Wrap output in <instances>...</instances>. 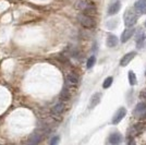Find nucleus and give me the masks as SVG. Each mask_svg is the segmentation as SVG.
Segmentation results:
<instances>
[{
    "label": "nucleus",
    "mask_w": 146,
    "mask_h": 145,
    "mask_svg": "<svg viewBox=\"0 0 146 145\" xmlns=\"http://www.w3.org/2000/svg\"><path fill=\"white\" fill-rule=\"evenodd\" d=\"M76 8L80 9L83 13H86L88 15L95 14L96 13V8L88 0H79L76 3Z\"/></svg>",
    "instance_id": "f257e3e1"
},
{
    "label": "nucleus",
    "mask_w": 146,
    "mask_h": 145,
    "mask_svg": "<svg viewBox=\"0 0 146 145\" xmlns=\"http://www.w3.org/2000/svg\"><path fill=\"white\" fill-rule=\"evenodd\" d=\"M137 14L135 13L133 9H127L125 10V12H124V15H123V20H124V25L130 29V27H132L134 25L136 24V22H137Z\"/></svg>",
    "instance_id": "f03ea898"
},
{
    "label": "nucleus",
    "mask_w": 146,
    "mask_h": 145,
    "mask_svg": "<svg viewBox=\"0 0 146 145\" xmlns=\"http://www.w3.org/2000/svg\"><path fill=\"white\" fill-rule=\"evenodd\" d=\"M78 21L82 26H84L86 29H94L96 25V21L92 15H88L86 13H81L78 15Z\"/></svg>",
    "instance_id": "7ed1b4c3"
},
{
    "label": "nucleus",
    "mask_w": 146,
    "mask_h": 145,
    "mask_svg": "<svg viewBox=\"0 0 146 145\" xmlns=\"http://www.w3.org/2000/svg\"><path fill=\"white\" fill-rule=\"evenodd\" d=\"M64 110H66V106H64V103L63 102H59V103H57L51 108L50 110V115L52 118H55V119H60L61 116L63 115V112H64Z\"/></svg>",
    "instance_id": "20e7f679"
},
{
    "label": "nucleus",
    "mask_w": 146,
    "mask_h": 145,
    "mask_svg": "<svg viewBox=\"0 0 146 145\" xmlns=\"http://www.w3.org/2000/svg\"><path fill=\"white\" fill-rule=\"evenodd\" d=\"M144 130H145V126L143 123H136V124H134L133 127L130 129L129 135H130V138H135V136L140 135Z\"/></svg>",
    "instance_id": "39448f33"
},
{
    "label": "nucleus",
    "mask_w": 146,
    "mask_h": 145,
    "mask_svg": "<svg viewBox=\"0 0 146 145\" xmlns=\"http://www.w3.org/2000/svg\"><path fill=\"white\" fill-rule=\"evenodd\" d=\"M127 115V109L124 108V107H121V108H119L117 110L116 115L113 116V119H112V123L113 124H118L120 121L125 117Z\"/></svg>",
    "instance_id": "423d86ee"
},
{
    "label": "nucleus",
    "mask_w": 146,
    "mask_h": 145,
    "mask_svg": "<svg viewBox=\"0 0 146 145\" xmlns=\"http://www.w3.org/2000/svg\"><path fill=\"white\" fill-rule=\"evenodd\" d=\"M134 9L140 14H146V0H137L134 3Z\"/></svg>",
    "instance_id": "0eeeda50"
},
{
    "label": "nucleus",
    "mask_w": 146,
    "mask_h": 145,
    "mask_svg": "<svg viewBox=\"0 0 146 145\" xmlns=\"http://www.w3.org/2000/svg\"><path fill=\"white\" fill-rule=\"evenodd\" d=\"M136 56V53L135 51H131V53H128L125 54L123 57L121 58V61H120V66L121 67H125L128 66L129 63L134 59V57Z\"/></svg>",
    "instance_id": "6e6552de"
},
{
    "label": "nucleus",
    "mask_w": 146,
    "mask_h": 145,
    "mask_svg": "<svg viewBox=\"0 0 146 145\" xmlns=\"http://www.w3.org/2000/svg\"><path fill=\"white\" fill-rule=\"evenodd\" d=\"M120 8H121V2L120 1L112 2L109 6V8H108V14L109 15H115V14H117V13L119 12Z\"/></svg>",
    "instance_id": "1a4fd4ad"
},
{
    "label": "nucleus",
    "mask_w": 146,
    "mask_h": 145,
    "mask_svg": "<svg viewBox=\"0 0 146 145\" xmlns=\"http://www.w3.org/2000/svg\"><path fill=\"white\" fill-rule=\"evenodd\" d=\"M100 98H102V94L100 93H95L93 96L91 97V100H90V108L93 109L97 106L99 102H100Z\"/></svg>",
    "instance_id": "9d476101"
},
{
    "label": "nucleus",
    "mask_w": 146,
    "mask_h": 145,
    "mask_svg": "<svg viewBox=\"0 0 146 145\" xmlns=\"http://www.w3.org/2000/svg\"><path fill=\"white\" fill-rule=\"evenodd\" d=\"M67 80H68V83L71 85H78L79 84V75L76 74L75 72H70L68 74L67 76Z\"/></svg>",
    "instance_id": "9b49d317"
},
{
    "label": "nucleus",
    "mask_w": 146,
    "mask_h": 145,
    "mask_svg": "<svg viewBox=\"0 0 146 145\" xmlns=\"http://www.w3.org/2000/svg\"><path fill=\"white\" fill-rule=\"evenodd\" d=\"M134 32L135 31L133 30V29H127V30L124 31L123 33H122V35H121V43H127L131 38V37L133 36V34H134Z\"/></svg>",
    "instance_id": "f8f14e48"
},
{
    "label": "nucleus",
    "mask_w": 146,
    "mask_h": 145,
    "mask_svg": "<svg viewBox=\"0 0 146 145\" xmlns=\"http://www.w3.org/2000/svg\"><path fill=\"white\" fill-rule=\"evenodd\" d=\"M145 111H146V104L142 102V103L136 105V107H135V109H134L133 114L136 116H140V115L142 116Z\"/></svg>",
    "instance_id": "ddd939ff"
},
{
    "label": "nucleus",
    "mask_w": 146,
    "mask_h": 145,
    "mask_svg": "<svg viewBox=\"0 0 146 145\" xmlns=\"http://www.w3.org/2000/svg\"><path fill=\"white\" fill-rule=\"evenodd\" d=\"M108 141H109L110 144H119L121 142V134L120 133H111Z\"/></svg>",
    "instance_id": "4468645a"
},
{
    "label": "nucleus",
    "mask_w": 146,
    "mask_h": 145,
    "mask_svg": "<svg viewBox=\"0 0 146 145\" xmlns=\"http://www.w3.org/2000/svg\"><path fill=\"white\" fill-rule=\"evenodd\" d=\"M146 43V34L145 33H141L140 35L136 38V48L141 49L143 48V46L145 45Z\"/></svg>",
    "instance_id": "2eb2a0df"
},
{
    "label": "nucleus",
    "mask_w": 146,
    "mask_h": 145,
    "mask_svg": "<svg viewBox=\"0 0 146 145\" xmlns=\"http://www.w3.org/2000/svg\"><path fill=\"white\" fill-rule=\"evenodd\" d=\"M117 45H118V38H117V36L112 35V34L108 35V37H107V46L110 47V48H112V47H116Z\"/></svg>",
    "instance_id": "dca6fc26"
},
{
    "label": "nucleus",
    "mask_w": 146,
    "mask_h": 145,
    "mask_svg": "<svg viewBox=\"0 0 146 145\" xmlns=\"http://www.w3.org/2000/svg\"><path fill=\"white\" fill-rule=\"evenodd\" d=\"M129 82L131 85L137 84V79H136V75L133 71H129Z\"/></svg>",
    "instance_id": "f3484780"
},
{
    "label": "nucleus",
    "mask_w": 146,
    "mask_h": 145,
    "mask_svg": "<svg viewBox=\"0 0 146 145\" xmlns=\"http://www.w3.org/2000/svg\"><path fill=\"white\" fill-rule=\"evenodd\" d=\"M40 141H42V135L40 134H34L29 142H30L31 144H36V143L40 142Z\"/></svg>",
    "instance_id": "a211bd4d"
},
{
    "label": "nucleus",
    "mask_w": 146,
    "mask_h": 145,
    "mask_svg": "<svg viewBox=\"0 0 146 145\" xmlns=\"http://www.w3.org/2000/svg\"><path fill=\"white\" fill-rule=\"evenodd\" d=\"M95 62H96V58H95V56H91V57L87 59V62H86V68H87V69L93 68L94 65H95Z\"/></svg>",
    "instance_id": "6ab92c4d"
},
{
    "label": "nucleus",
    "mask_w": 146,
    "mask_h": 145,
    "mask_svg": "<svg viewBox=\"0 0 146 145\" xmlns=\"http://www.w3.org/2000/svg\"><path fill=\"white\" fill-rule=\"evenodd\" d=\"M60 98L62 99V100H68V99L70 98V93H69V90H68L67 87L62 90V93H61Z\"/></svg>",
    "instance_id": "aec40b11"
},
{
    "label": "nucleus",
    "mask_w": 146,
    "mask_h": 145,
    "mask_svg": "<svg viewBox=\"0 0 146 145\" xmlns=\"http://www.w3.org/2000/svg\"><path fill=\"white\" fill-rule=\"evenodd\" d=\"M112 82H113V79L111 78V76H109V78H107V79L104 81V84H103V87L104 88H108V87H110L111 86V84H112Z\"/></svg>",
    "instance_id": "412c9836"
},
{
    "label": "nucleus",
    "mask_w": 146,
    "mask_h": 145,
    "mask_svg": "<svg viewBox=\"0 0 146 145\" xmlns=\"http://www.w3.org/2000/svg\"><path fill=\"white\" fill-rule=\"evenodd\" d=\"M58 142H59V138H58V136H55L54 139L50 141V144H57Z\"/></svg>",
    "instance_id": "4be33fe9"
},
{
    "label": "nucleus",
    "mask_w": 146,
    "mask_h": 145,
    "mask_svg": "<svg viewBox=\"0 0 146 145\" xmlns=\"http://www.w3.org/2000/svg\"><path fill=\"white\" fill-rule=\"evenodd\" d=\"M145 27H146V21H145Z\"/></svg>",
    "instance_id": "5701e85b"
}]
</instances>
